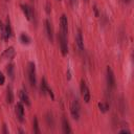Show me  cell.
I'll list each match as a JSON object with an SVG mask.
<instances>
[{
    "instance_id": "7",
    "label": "cell",
    "mask_w": 134,
    "mask_h": 134,
    "mask_svg": "<svg viewBox=\"0 0 134 134\" xmlns=\"http://www.w3.org/2000/svg\"><path fill=\"white\" fill-rule=\"evenodd\" d=\"M60 28H61V34H63L64 36H67L68 32V21H67V17L66 15H62L61 19H60Z\"/></svg>"
},
{
    "instance_id": "11",
    "label": "cell",
    "mask_w": 134,
    "mask_h": 134,
    "mask_svg": "<svg viewBox=\"0 0 134 134\" xmlns=\"http://www.w3.org/2000/svg\"><path fill=\"white\" fill-rule=\"evenodd\" d=\"M75 42H76V45H77L80 51H83V50H84V41H83V36H82L81 29L77 30L76 38H75Z\"/></svg>"
},
{
    "instance_id": "25",
    "label": "cell",
    "mask_w": 134,
    "mask_h": 134,
    "mask_svg": "<svg viewBox=\"0 0 134 134\" xmlns=\"http://www.w3.org/2000/svg\"><path fill=\"white\" fill-rule=\"evenodd\" d=\"M2 132H3V133H5V134H7V133H8V130L6 129V125H5V124H3V130H2Z\"/></svg>"
},
{
    "instance_id": "23",
    "label": "cell",
    "mask_w": 134,
    "mask_h": 134,
    "mask_svg": "<svg viewBox=\"0 0 134 134\" xmlns=\"http://www.w3.org/2000/svg\"><path fill=\"white\" fill-rule=\"evenodd\" d=\"M4 82H5V77H4L3 73L0 71V85H3V84H4Z\"/></svg>"
},
{
    "instance_id": "12",
    "label": "cell",
    "mask_w": 134,
    "mask_h": 134,
    "mask_svg": "<svg viewBox=\"0 0 134 134\" xmlns=\"http://www.w3.org/2000/svg\"><path fill=\"white\" fill-rule=\"evenodd\" d=\"M19 97H20V99H21L22 103H24V104L27 105V106H30V99H29V96H28V94H27L24 90H21V91H20V93H19Z\"/></svg>"
},
{
    "instance_id": "6",
    "label": "cell",
    "mask_w": 134,
    "mask_h": 134,
    "mask_svg": "<svg viewBox=\"0 0 134 134\" xmlns=\"http://www.w3.org/2000/svg\"><path fill=\"white\" fill-rule=\"evenodd\" d=\"M15 113L19 121L23 122L24 121V107L22 103H17V105L15 106Z\"/></svg>"
},
{
    "instance_id": "19",
    "label": "cell",
    "mask_w": 134,
    "mask_h": 134,
    "mask_svg": "<svg viewBox=\"0 0 134 134\" xmlns=\"http://www.w3.org/2000/svg\"><path fill=\"white\" fill-rule=\"evenodd\" d=\"M32 130H34V133H36V134H39V133H40L39 124H38V118H37L36 116L34 117V121H32Z\"/></svg>"
},
{
    "instance_id": "16",
    "label": "cell",
    "mask_w": 134,
    "mask_h": 134,
    "mask_svg": "<svg viewBox=\"0 0 134 134\" xmlns=\"http://www.w3.org/2000/svg\"><path fill=\"white\" fill-rule=\"evenodd\" d=\"M47 89H48V84L46 82V80L43 77L41 80V86H40V91L42 94H46L47 93Z\"/></svg>"
},
{
    "instance_id": "29",
    "label": "cell",
    "mask_w": 134,
    "mask_h": 134,
    "mask_svg": "<svg viewBox=\"0 0 134 134\" xmlns=\"http://www.w3.org/2000/svg\"><path fill=\"white\" fill-rule=\"evenodd\" d=\"M7 1H8V0H7Z\"/></svg>"
},
{
    "instance_id": "2",
    "label": "cell",
    "mask_w": 134,
    "mask_h": 134,
    "mask_svg": "<svg viewBox=\"0 0 134 134\" xmlns=\"http://www.w3.org/2000/svg\"><path fill=\"white\" fill-rule=\"evenodd\" d=\"M59 39V43H60V48H61V52L63 55H66L68 53V45H67V36H64L63 34H59L58 36Z\"/></svg>"
},
{
    "instance_id": "30",
    "label": "cell",
    "mask_w": 134,
    "mask_h": 134,
    "mask_svg": "<svg viewBox=\"0 0 134 134\" xmlns=\"http://www.w3.org/2000/svg\"><path fill=\"white\" fill-rule=\"evenodd\" d=\"M59 1H60V0H59Z\"/></svg>"
},
{
    "instance_id": "24",
    "label": "cell",
    "mask_w": 134,
    "mask_h": 134,
    "mask_svg": "<svg viewBox=\"0 0 134 134\" xmlns=\"http://www.w3.org/2000/svg\"><path fill=\"white\" fill-rule=\"evenodd\" d=\"M119 133H120V134H121V133L130 134V133H131V131H129V130H127V129H122V130H120V131H119Z\"/></svg>"
},
{
    "instance_id": "28",
    "label": "cell",
    "mask_w": 134,
    "mask_h": 134,
    "mask_svg": "<svg viewBox=\"0 0 134 134\" xmlns=\"http://www.w3.org/2000/svg\"><path fill=\"white\" fill-rule=\"evenodd\" d=\"M86 1H88V0H86Z\"/></svg>"
},
{
    "instance_id": "10",
    "label": "cell",
    "mask_w": 134,
    "mask_h": 134,
    "mask_svg": "<svg viewBox=\"0 0 134 134\" xmlns=\"http://www.w3.org/2000/svg\"><path fill=\"white\" fill-rule=\"evenodd\" d=\"M15 49H14V47H8V48H6L4 51H3V53L1 54V57H0V59L1 60H4V59H13L14 57H15Z\"/></svg>"
},
{
    "instance_id": "4",
    "label": "cell",
    "mask_w": 134,
    "mask_h": 134,
    "mask_svg": "<svg viewBox=\"0 0 134 134\" xmlns=\"http://www.w3.org/2000/svg\"><path fill=\"white\" fill-rule=\"evenodd\" d=\"M70 113L72 115V117L74 119H79L80 118V103L77 99H74L70 106Z\"/></svg>"
},
{
    "instance_id": "5",
    "label": "cell",
    "mask_w": 134,
    "mask_h": 134,
    "mask_svg": "<svg viewBox=\"0 0 134 134\" xmlns=\"http://www.w3.org/2000/svg\"><path fill=\"white\" fill-rule=\"evenodd\" d=\"M106 79H107V84H108L109 88L113 89L115 87V76H114V73H113L112 69L109 66L107 67V75H106Z\"/></svg>"
},
{
    "instance_id": "9",
    "label": "cell",
    "mask_w": 134,
    "mask_h": 134,
    "mask_svg": "<svg viewBox=\"0 0 134 134\" xmlns=\"http://www.w3.org/2000/svg\"><path fill=\"white\" fill-rule=\"evenodd\" d=\"M45 29H46V34H47V37H48L49 41L52 42L53 41V29H52L51 22L48 19L45 20Z\"/></svg>"
},
{
    "instance_id": "8",
    "label": "cell",
    "mask_w": 134,
    "mask_h": 134,
    "mask_svg": "<svg viewBox=\"0 0 134 134\" xmlns=\"http://www.w3.org/2000/svg\"><path fill=\"white\" fill-rule=\"evenodd\" d=\"M21 9L24 13V15H25L27 20H31L32 19V17H34V9H32V7L30 5H28V4H21Z\"/></svg>"
},
{
    "instance_id": "22",
    "label": "cell",
    "mask_w": 134,
    "mask_h": 134,
    "mask_svg": "<svg viewBox=\"0 0 134 134\" xmlns=\"http://www.w3.org/2000/svg\"><path fill=\"white\" fill-rule=\"evenodd\" d=\"M46 120H47V124H48V126L50 127V126H53V118H52V114L51 113H47L46 114Z\"/></svg>"
},
{
    "instance_id": "13",
    "label": "cell",
    "mask_w": 134,
    "mask_h": 134,
    "mask_svg": "<svg viewBox=\"0 0 134 134\" xmlns=\"http://www.w3.org/2000/svg\"><path fill=\"white\" fill-rule=\"evenodd\" d=\"M62 128H63V132L64 133H71V128L69 126V121L66 119V117H62Z\"/></svg>"
},
{
    "instance_id": "21",
    "label": "cell",
    "mask_w": 134,
    "mask_h": 134,
    "mask_svg": "<svg viewBox=\"0 0 134 134\" xmlns=\"http://www.w3.org/2000/svg\"><path fill=\"white\" fill-rule=\"evenodd\" d=\"M0 31H1V37L3 40L6 41V36H5V25L0 21Z\"/></svg>"
},
{
    "instance_id": "15",
    "label": "cell",
    "mask_w": 134,
    "mask_h": 134,
    "mask_svg": "<svg viewBox=\"0 0 134 134\" xmlns=\"http://www.w3.org/2000/svg\"><path fill=\"white\" fill-rule=\"evenodd\" d=\"M6 102L8 104H12L14 102V93H13L12 87H7L6 89Z\"/></svg>"
},
{
    "instance_id": "1",
    "label": "cell",
    "mask_w": 134,
    "mask_h": 134,
    "mask_svg": "<svg viewBox=\"0 0 134 134\" xmlns=\"http://www.w3.org/2000/svg\"><path fill=\"white\" fill-rule=\"evenodd\" d=\"M27 73H28V80L32 87L36 86L37 80H36V66L32 62H29L27 65Z\"/></svg>"
},
{
    "instance_id": "3",
    "label": "cell",
    "mask_w": 134,
    "mask_h": 134,
    "mask_svg": "<svg viewBox=\"0 0 134 134\" xmlns=\"http://www.w3.org/2000/svg\"><path fill=\"white\" fill-rule=\"evenodd\" d=\"M80 89H81V94H82V96H83L84 100H85L86 103H89V100H90V96H91V95H90L89 88L87 87V85H86V83H85V81H84V80H82V81H81Z\"/></svg>"
},
{
    "instance_id": "20",
    "label": "cell",
    "mask_w": 134,
    "mask_h": 134,
    "mask_svg": "<svg viewBox=\"0 0 134 134\" xmlns=\"http://www.w3.org/2000/svg\"><path fill=\"white\" fill-rule=\"evenodd\" d=\"M97 106H98L100 112H103V113H105V112H107L109 110V105L107 103H98Z\"/></svg>"
},
{
    "instance_id": "18",
    "label": "cell",
    "mask_w": 134,
    "mask_h": 134,
    "mask_svg": "<svg viewBox=\"0 0 134 134\" xmlns=\"http://www.w3.org/2000/svg\"><path fill=\"white\" fill-rule=\"evenodd\" d=\"M6 71H7L8 76L12 80H14V77H15V67H14V64H8L7 68H6Z\"/></svg>"
},
{
    "instance_id": "27",
    "label": "cell",
    "mask_w": 134,
    "mask_h": 134,
    "mask_svg": "<svg viewBox=\"0 0 134 134\" xmlns=\"http://www.w3.org/2000/svg\"><path fill=\"white\" fill-rule=\"evenodd\" d=\"M126 3H129V2H131V0H124Z\"/></svg>"
},
{
    "instance_id": "14",
    "label": "cell",
    "mask_w": 134,
    "mask_h": 134,
    "mask_svg": "<svg viewBox=\"0 0 134 134\" xmlns=\"http://www.w3.org/2000/svg\"><path fill=\"white\" fill-rule=\"evenodd\" d=\"M4 25H5V36H6V40H8V39L12 37V34H13L12 26H10V21H9L8 18L6 19V23H5Z\"/></svg>"
},
{
    "instance_id": "17",
    "label": "cell",
    "mask_w": 134,
    "mask_h": 134,
    "mask_svg": "<svg viewBox=\"0 0 134 134\" xmlns=\"http://www.w3.org/2000/svg\"><path fill=\"white\" fill-rule=\"evenodd\" d=\"M20 41L22 42V44H30L31 42V38L29 36H27L26 34H21L20 35Z\"/></svg>"
},
{
    "instance_id": "26",
    "label": "cell",
    "mask_w": 134,
    "mask_h": 134,
    "mask_svg": "<svg viewBox=\"0 0 134 134\" xmlns=\"http://www.w3.org/2000/svg\"><path fill=\"white\" fill-rule=\"evenodd\" d=\"M94 12H95V15L98 16V12H97V7L96 6H94Z\"/></svg>"
}]
</instances>
